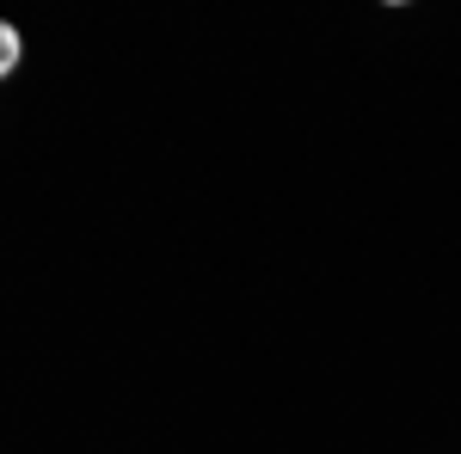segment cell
I'll return each instance as SVG.
<instances>
[{"mask_svg": "<svg viewBox=\"0 0 461 454\" xmlns=\"http://www.w3.org/2000/svg\"><path fill=\"white\" fill-rule=\"evenodd\" d=\"M19 56H25V43H19V25H6V19H0V80L19 68Z\"/></svg>", "mask_w": 461, "mask_h": 454, "instance_id": "1", "label": "cell"}]
</instances>
